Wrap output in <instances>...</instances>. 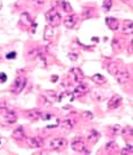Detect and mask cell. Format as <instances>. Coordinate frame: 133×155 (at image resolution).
Listing matches in <instances>:
<instances>
[{
  "instance_id": "24",
  "label": "cell",
  "mask_w": 133,
  "mask_h": 155,
  "mask_svg": "<svg viewBox=\"0 0 133 155\" xmlns=\"http://www.w3.org/2000/svg\"><path fill=\"white\" fill-rule=\"evenodd\" d=\"M112 4H113V0H105V1H103V10L108 12L109 9L112 8Z\"/></svg>"
},
{
  "instance_id": "32",
  "label": "cell",
  "mask_w": 133,
  "mask_h": 155,
  "mask_svg": "<svg viewBox=\"0 0 133 155\" xmlns=\"http://www.w3.org/2000/svg\"><path fill=\"white\" fill-rule=\"evenodd\" d=\"M113 129L115 130V131H114V133H121V126L120 125H115L114 126V127H113Z\"/></svg>"
},
{
  "instance_id": "22",
  "label": "cell",
  "mask_w": 133,
  "mask_h": 155,
  "mask_svg": "<svg viewBox=\"0 0 133 155\" xmlns=\"http://www.w3.org/2000/svg\"><path fill=\"white\" fill-rule=\"evenodd\" d=\"M108 152H112V153H116V152L118 151V145L114 142H110L109 144H107V146H106Z\"/></svg>"
},
{
  "instance_id": "21",
  "label": "cell",
  "mask_w": 133,
  "mask_h": 155,
  "mask_svg": "<svg viewBox=\"0 0 133 155\" xmlns=\"http://www.w3.org/2000/svg\"><path fill=\"white\" fill-rule=\"evenodd\" d=\"M117 70H118V66H117L116 62H110L108 65V73L110 74V75H115L117 73Z\"/></svg>"
},
{
  "instance_id": "33",
  "label": "cell",
  "mask_w": 133,
  "mask_h": 155,
  "mask_svg": "<svg viewBox=\"0 0 133 155\" xmlns=\"http://www.w3.org/2000/svg\"><path fill=\"white\" fill-rule=\"evenodd\" d=\"M33 2H34V4L38 2V6H41V5L43 4V0H33Z\"/></svg>"
},
{
  "instance_id": "8",
  "label": "cell",
  "mask_w": 133,
  "mask_h": 155,
  "mask_svg": "<svg viewBox=\"0 0 133 155\" xmlns=\"http://www.w3.org/2000/svg\"><path fill=\"white\" fill-rule=\"evenodd\" d=\"M69 75L72 76V79H73L75 83H80L83 81V73L81 71V69L79 68H72L71 69V71H69Z\"/></svg>"
},
{
  "instance_id": "5",
  "label": "cell",
  "mask_w": 133,
  "mask_h": 155,
  "mask_svg": "<svg viewBox=\"0 0 133 155\" xmlns=\"http://www.w3.org/2000/svg\"><path fill=\"white\" fill-rule=\"evenodd\" d=\"M114 76L116 77V81L120 84H126L130 81V74L126 69H121V70L118 69Z\"/></svg>"
},
{
  "instance_id": "15",
  "label": "cell",
  "mask_w": 133,
  "mask_h": 155,
  "mask_svg": "<svg viewBox=\"0 0 133 155\" xmlns=\"http://www.w3.org/2000/svg\"><path fill=\"white\" fill-rule=\"evenodd\" d=\"M106 24L112 31H116L118 28V21L114 17H107L106 18Z\"/></svg>"
},
{
  "instance_id": "3",
  "label": "cell",
  "mask_w": 133,
  "mask_h": 155,
  "mask_svg": "<svg viewBox=\"0 0 133 155\" xmlns=\"http://www.w3.org/2000/svg\"><path fill=\"white\" fill-rule=\"evenodd\" d=\"M26 83H27V79L25 77H23V76L17 77L15 79L14 84L12 85V88H10L12 93H14V94H19L22 91L24 90V87L26 86Z\"/></svg>"
},
{
  "instance_id": "9",
  "label": "cell",
  "mask_w": 133,
  "mask_h": 155,
  "mask_svg": "<svg viewBox=\"0 0 133 155\" xmlns=\"http://www.w3.org/2000/svg\"><path fill=\"white\" fill-rule=\"evenodd\" d=\"M88 91H89V87H88V85H86V84H80V85H77V86L75 87L74 92H73L74 97H80V96H83Z\"/></svg>"
},
{
  "instance_id": "34",
  "label": "cell",
  "mask_w": 133,
  "mask_h": 155,
  "mask_svg": "<svg viewBox=\"0 0 133 155\" xmlns=\"http://www.w3.org/2000/svg\"><path fill=\"white\" fill-rule=\"evenodd\" d=\"M57 81H58V76H56V75H55V76H52V78H51V82H57Z\"/></svg>"
},
{
  "instance_id": "18",
  "label": "cell",
  "mask_w": 133,
  "mask_h": 155,
  "mask_svg": "<svg viewBox=\"0 0 133 155\" xmlns=\"http://www.w3.org/2000/svg\"><path fill=\"white\" fill-rule=\"evenodd\" d=\"M92 81L96 84H98V85H103L106 83V78L103 77V75H100V74H96V75L92 76Z\"/></svg>"
},
{
  "instance_id": "20",
  "label": "cell",
  "mask_w": 133,
  "mask_h": 155,
  "mask_svg": "<svg viewBox=\"0 0 133 155\" xmlns=\"http://www.w3.org/2000/svg\"><path fill=\"white\" fill-rule=\"evenodd\" d=\"M60 6H61V8H63L65 13H73V8L67 1H60Z\"/></svg>"
},
{
  "instance_id": "10",
  "label": "cell",
  "mask_w": 133,
  "mask_h": 155,
  "mask_svg": "<svg viewBox=\"0 0 133 155\" xmlns=\"http://www.w3.org/2000/svg\"><path fill=\"white\" fill-rule=\"evenodd\" d=\"M26 143H27V145L32 148H40V147L42 146V140L40 139L39 137H31V138H27L26 139Z\"/></svg>"
},
{
  "instance_id": "6",
  "label": "cell",
  "mask_w": 133,
  "mask_h": 155,
  "mask_svg": "<svg viewBox=\"0 0 133 155\" xmlns=\"http://www.w3.org/2000/svg\"><path fill=\"white\" fill-rule=\"evenodd\" d=\"M121 104H122V97H121L120 95H113L110 100L108 101V109L109 110H115L120 107Z\"/></svg>"
},
{
  "instance_id": "28",
  "label": "cell",
  "mask_w": 133,
  "mask_h": 155,
  "mask_svg": "<svg viewBox=\"0 0 133 155\" xmlns=\"http://www.w3.org/2000/svg\"><path fill=\"white\" fill-rule=\"evenodd\" d=\"M82 117H83V118H88V119H91V118H92V113H91V112H89V111H86V112H83V113H82Z\"/></svg>"
},
{
  "instance_id": "14",
  "label": "cell",
  "mask_w": 133,
  "mask_h": 155,
  "mask_svg": "<svg viewBox=\"0 0 133 155\" xmlns=\"http://www.w3.org/2000/svg\"><path fill=\"white\" fill-rule=\"evenodd\" d=\"M72 150L75 152H79V153H82L86 150V146H84V143L82 140H74L72 143Z\"/></svg>"
},
{
  "instance_id": "23",
  "label": "cell",
  "mask_w": 133,
  "mask_h": 155,
  "mask_svg": "<svg viewBox=\"0 0 133 155\" xmlns=\"http://www.w3.org/2000/svg\"><path fill=\"white\" fill-rule=\"evenodd\" d=\"M52 35H54V28H52V26H47L46 27V32H44V39L48 40L50 39Z\"/></svg>"
},
{
  "instance_id": "29",
  "label": "cell",
  "mask_w": 133,
  "mask_h": 155,
  "mask_svg": "<svg viewBox=\"0 0 133 155\" xmlns=\"http://www.w3.org/2000/svg\"><path fill=\"white\" fill-rule=\"evenodd\" d=\"M7 81V75L5 73H0V83H5Z\"/></svg>"
},
{
  "instance_id": "11",
  "label": "cell",
  "mask_w": 133,
  "mask_h": 155,
  "mask_svg": "<svg viewBox=\"0 0 133 155\" xmlns=\"http://www.w3.org/2000/svg\"><path fill=\"white\" fill-rule=\"evenodd\" d=\"M13 138L16 140H24L26 138L25 131L23 129V127H18L13 131Z\"/></svg>"
},
{
  "instance_id": "25",
  "label": "cell",
  "mask_w": 133,
  "mask_h": 155,
  "mask_svg": "<svg viewBox=\"0 0 133 155\" xmlns=\"http://www.w3.org/2000/svg\"><path fill=\"white\" fill-rule=\"evenodd\" d=\"M122 154H129V155H132L133 154V147L132 145H128L126 147L123 148V151L121 152Z\"/></svg>"
},
{
  "instance_id": "35",
  "label": "cell",
  "mask_w": 133,
  "mask_h": 155,
  "mask_svg": "<svg viewBox=\"0 0 133 155\" xmlns=\"http://www.w3.org/2000/svg\"><path fill=\"white\" fill-rule=\"evenodd\" d=\"M1 7H2V2H1V0H0V9H1Z\"/></svg>"
},
{
  "instance_id": "36",
  "label": "cell",
  "mask_w": 133,
  "mask_h": 155,
  "mask_svg": "<svg viewBox=\"0 0 133 155\" xmlns=\"http://www.w3.org/2000/svg\"><path fill=\"white\" fill-rule=\"evenodd\" d=\"M122 1H124V2H126V1H129V0H122Z\"/></svg>"
},
{
  "instance_id": "19",
  "label": "cell",
  "mask_w": 133,
  "mask_h": 155,
  "mask_svg": "<svg viewBox=\"0 0 133 155\" xmlns=\"http://www.w3.org/2000/svg\"><path fill=\"white\" fill-rule=\"evenodd\" d=\"M99 137H100V134L97 130H91L89 136H88V140L91 143H96L99 139Z\"/></svg>"
},
{
  "instance_id": "12",
  "label": "cell",
  "mask_w": 133,
  "mask_h": 155,
  "mask_svg": "<svg viewBox=\"0 0 133 155\" xmlns=\"http://www.w3.org/2000/svg\"><path fill=\"white\" fill-rule=\"evenodd\" d=\"M19 22H21L22 24L26 25V26H37V24H34V23H33V21L31 19L30 15H29L27 13H22Z\"/></svg>"
},
{
  "instance_id": "27",
  "label": "cell",
  "mask_w": 133,
  "mask_h": 155,
  "mask_svg": "<svg viewBox=\"0 0 133 155\" xmlns=\"http://www.w3.org/2000/svg\"><path fill=\"white\" fill-rule=\"evenodd\" d=\"M15 57H16V52L15 51L9 52V53L6 54V58H7V59H15Z\"/></svg>"
},
{
  "instance_id": "1",
  "label": "cell",
  "mask_w": 133,
  "mask_h": 155,
  "mask_svg": "<svg viewBox=\"0 0 133 155\" xmlns=\"http://www.w3.org/2000/svg\"><path fill=\"white\" fill-rule=\"evenodd\" d=\"M0 116L4 118L6 124H9V125H13L17 120L16 112L7 105H0Z\"/></svg>"
},
{
  "instance_id": "31",
  "label": "cell",
  "mask_w": 133,
  "mask_h": 155,
  "mask_svg": "<svg viewBox=\"0 0 133 155\" xmlns=\"http://www.w3.org/2000/svg\"><path fill=\"white\" fill-rule=\"evenodd\" d=\"M69 59L71 60H73V61H75L77 59V53H69Z\"/></svg>"
},
{
  "instance_id": "30",
  "label": "cell",
  "mask_w": 133,
  "mask_h": 155,
  "mask_svg": "<svg viewBox=\"0 0 133 155\" xmlns=\"http://www.w3.org/2000/svg\"><path fill=\"white\" fill-rule=\"evenodd\" d=\"M123 134H124V135H126V134H128V135H130V136H131V135H132V128H131V127H126V128H125L124 130H123Z\"/></svg>"
},
{
  "instance_id": "2",
  "label": "cell",
  "mask_w": 133,
  "mask_h": 155,
  "mask_svg": "<svg viewBox=\"0 0 133 155\" xmlns=\"http://www.w3.org/2000/svg\"><path fill=\"white\" fill-rule=\"evenodd\" d=\"M46 18H47L49 25L52 26V27L58 26L61 23V16L55 8H51L50 10H48L47 14H46Z\"/></svg>"
},
{
  "instance_id": "17",
  "label": "cell",
  "mask_w": 133,
  "mask_h": 155,
  "mask_svg": "<svg viewBox=\"0 0 133 155\" xmlns=\"http://www.w3.org/2000/svg\"><path fill=\"white\" fill-rule=\"evenodd\" d=\"M133 32V24L132 21H125L123 24V33L125 34H132Z\"/></svg>"
},
{
  "instance_id": "26",
  "label": "cell",
  "mask_w": 133,
  "mask_h": 155,
  "mask_svg": "<svg viewBox=\"0 0 133 155\" xmlns=\"http://www.w3.org/2000/svg\"><path fill=\"white\" fill-rule=\"evenodd\" d=\"M40 118L44 121H49L50 119L55 118V117L52 116V114H50V113H41V114H40Z\"/></svg>"
},
{
  "instance_id": "4",
  "label": "cell",
  "mask_w": 133,
  "mask_h": 155,
  "mask_svg": "<svg viewBox=\"0 0 133 155\" xmlns=\"http://www.w3.org/2000/svg\"><path fill=\"white\" fill-rule=\"evenodd\" d=\"M67 145V140L64 138H55L51 139L49 142V148L50 150H55V151H60V150H64Z\"/></svg>"
},
{
  "instance_id": "13",
  "label": "cell",
  "mask_w": 133,
  "mask_h": 155,
  "mask_svg": "<svg viewBox=\"0 0 133 155\" xmlns=\"http://www.w3.org/2000/svg\"><path fill=\"white\" fill-rule=\"evenodd\" d=\"M76 24V16L74 15H68L66 16L64 19V25L67 27V28H73Z\"/></svg>"
},
{
  "instance_id": "7",
  "label": "cell",
  "mask_w": 133,
  "mask_h": 155,
  "mask_svg": "<svg viewBox=\"0 0 133 155\" xmlns=\"http://www.w3.org/2000/svg\"><path fill=\"white\" fill-rule=\"evenodd\" d=\"M76 124V119L75 118H72V117H67V118H65L63 121H60V127L61 128H64V129H72L74 126Z\"/></svg>"
},
{
  "instance_id": "16",
  "label": "cell",
  "mask_w": 133,
  "mask_h": 155,
  "mask_svg": "<svg viewBox=\"0 0 133 155\" xmlns=\"http://www.w3.org/2000/svg\"><path fill=\"white\" fill-rule=\"evenodd\" d=\"M40 114H41V112L38 111V110H30V111L26 112V117L32 121L38 120L40 118Z\"/></svg>"
}]
</instances>
